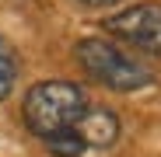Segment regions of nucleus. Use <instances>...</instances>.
<instances>
[{
  "label": "nucleus",
  "instance_id": "2",
  "mask_svg": "<svg viewBox=\"0 0 161 157\" xmlns=\"http://www.w3.org/2000/svg\"><path fill=\"white\" fill-rule=\"evenodd\" d=\"M74 56L80 63L91 81H98L102 87L109 91H119V94H130V91H140V87H151L154 84V73L140 63L126 56V52L105 39H80L74 45Z\"/></svg>",
  "mask_w": 161,
  "mask_h": 157
},
{
  "label": "nucleus",
  "instance_id": "4",
  "mask_svg": "<svg viewBox=\"0 0 161 157\" xmlns=\"http://www.w3.org/2000/svg\"><path fill=\"white\" fill-rule=\"evenodd\" d=\"M74 136L88 147H112L116 136H119V119L109 112V108H98V105H88V112L77 119L74 126Z\"/></svg>",
  "mask_w": 161,
  "mask_h": 157
},
{
  "label": "nucleus",
  "instance_id": "6",
  "mask_svg": "<svg viewBox=\"0 0 161 157\" xmlns=\"http://www.w3.org/2000/svg\"><path fill=\"white\" fill-rule=\"evenodd\" d=\"M80 4H88V7H112V4H123V0H80Z\"/></svg>",
  "mask_w": 161,
  "mask_h": 157
},
{
  "label": "nucleus",
  "instance_id": "5",
  "mask_svg": "<svg viewBox=\"0 0 161 157\" xmlns=\"http://www.w3.org/2000/svg\"><path fill=\"white\" fill-rule=\"evenodd\" d=\"M14 81H18V52L7 39H0V101L14 91Z\"/></svg>",
  "mask_w": 161,
  "mask_h": 157
},
{
  "label": "nucleus",
  "instance_id": "3",
  "mask_svg": "<svg viewBox=\"0 0 161 157\" xmlns=\"http://www.w3.org/2000/svg\"><path fill=\"white\" fill-rule=\"evenodd\" d=\"M102 24L126 45L161 56V4H133L119 14H109Z\"/></svg>",
  "mask_w": 161,
  "mask_h": 157
},
{
  "label": "nucleus",
  "instance_id": "1",
  "mask_svg": "<svg viewBox=\"0 0 161 157\" xmlns=\"http://www.w3.org/2000/svg\"><path fill=\"white\" fill-rule=\"evenodd\" d=\"M84 112H88V98L70 81H39V84L28 87L25 105H21L25 126H28L42 143L74 133L77 119Z\"/></svg>",
  "mask_w": 161,
  "mask_h": 157
}]
</instances>
